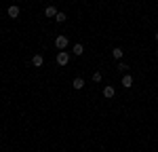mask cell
Here are the masks:
<instances>
[{"label": "cell", "mask_w": 158, "mask_h": 152, "mask_svg": "<svg viewBox=\"0 0 158 152\" xmlns=\"http://www.w3.org/2000/svg\"><path fill=\"white\" fill-rule=\"evenodd\" d=\"M68 44H70V40H68L65 36H57V38H55V47H57L59 51H63Z\"/></svg>", "instance_id": "cell-1"}, {"label": "cell", "mask_w": 158, "mask_h": 152, "mask_svg": "<svg viewBox=\"0 0 158 152\" xmlns=\"http://www.w3.org/2000/svg\"><path fill=\"white\" fill-rule=\"evenodd\" d=\"M57 63H59V65H68V63H70V55H68L65 51H59V53H57Z\"/></svg>", "instance_id": "cell-2"}, {"label": "cell", "mask_w": 158, "mask_h": 152, "mask_svg": "<svg viewBox=\"0 0 158 152\" xmlns=\"http://www.w3.org/2000/svg\"><path fill=\"white\" fill-rule=\"evenodd\" d=\"M19 6H17V4H11V6H9V9H6V15H9V17H11V19H17V17H19Z\"/></svg>", "instance_id": "cell-3"}, {"label": "cell", "mask_w": 158, "mask_h": 152, "mask_svg": "<svg viewBox=\"0 0 158 152\" xmlns=\"http://www.w3.org/2000/svg\"><path fill=\"white\" fill-rule=\"evenodd\" d=\"M120 82H122V87H124V89H131V87H133V76L124 74V76H122V80H120Z\"/></svg>", "instance_id": "cell-4"}, {"label": "cell", "mask_w": 158, "mask_h": 152, "mask_svg": "<svg viewBox=\"0 0 158 152\" xmlns=\"http://www.w3.org/2000/svg\"><path fill=\"white\" fill-rule=\"evenodd\" d=\"M57 6H53V4H49V6H44V15H47V17H55V15H57Z\"/></svg>", "instance_id": "cell-5"}, {"label": "cell", "mask_w": 158, "mask_h": 152, "mask_svg": "<svg viewBox=\"0 0 158 152\" xmlns=\"http://www.w3.org/2000/svg\"><path fill=\"white\" fill-rule=\"evenodd\" d=\"M101 93H103V97H106V99H112V97L116 95V91H114V87H106L103 91H101Z\"/></svg>", "instance_id": "cell-6"}, {"label": "cell", "mask_w": 158, "mask_h": 152, "mask_svg": "<svg viewBox=\"0 0 158 152\" xmlns=\"http://www.w3.org/2000/svg\"><path fill=\"white\" fill-rule=\"evenodd\" d=\"M82 87H85V78L76 76V78H74V89H76V91H80Z\"/></svg>", "instance_id": "cell-7"}, {"label": "cell", "mask_w": 158, "mask_h": 152, "mask_svg": "<svg viewBox=\"0 0 158 152\" xmlns=\"http://www.w3.org/2000/svg\"><path fill=\"white\" fill-rule=\"evenodd\" d=\"M32 63H34L36 68H42V63H44V57H42V55H34V57H32Z\"/></svg>", "instance_id": "cell-8"}, {"label": "cell", "mask_w": 158, "mask_h": 152, "mask_svg": "<svg viewBox=\"0 0 158 152\" xmlns=\"http://www.w3.org/2000/svg\"><path fill=\"white\" fill-rule=\"evenodd\" d=\"M82 53H85V47H82L80 42H76V44H74V55H82Z\"/></svg>", "instance_id": "cell-9"}, {"label": "cell", "mask_w": 158, "mask_h": 152, "mask_svg": "<svg viewBox=\"0 0 158 152\" xmlns=\"http://www.w3.org/2000/svg\"><path fill=\"white\" fill-rule=\"evenodd\" d=\"M122 55H124V53H122V49H118V47L112 51V57H114V59H122Z\"/></svg>", "instance_id": "cell-10"}, {"label": "cell", "mask_w": 158, "mask_h": 152, "mask_svg": "<svg viewBox=\"0 0 158 152\" xmlns=\"http://www.w3.org/2000/svg\"><path fill=\"white\" fill-rule=\"evenodd\" d=\"M55 19H57V23H63V21H65V19H68V15H65V13H57V15H55Z\"/></svg>", "instance_id": "cell-11"}, {"label": "cell", "mask_w": 158, "mask_h": 152, "mask_svg": "<svg viewBox=\"0 0 158 152\" xmlns=\"http://www.w3.org/2000/svg\"><path fill=\"white\" fill-rule=\"evenodd\" d=\"M118 70L127 74V72H129V63H127V61H118Z\"/></svg>", "instance_id": "cell-12"}, {"label": "cell", "mask_w": 158, "mask_h": 152, "mask_svg": "<svg viewBox=\"0 0 158 152\" xmlns=\"http://www.w3.org/2000/svg\"><path fill=\"white\" fill-rule=\"evenodd\" d=\"M101 78H103V76H101V72H95V74H93V80H95V82H99Z\"/></svg>", "instance_id": "cell-13"}, {"label": "cell", "mask_w": 158, "mask_h": 152, "mask_svg": "<svg viewBox=\"0 0 158 152\" xmlns=\"http://www.w3.org/2000/svg\"><path fill=\"white\" fill-rule=\"evenodd\" d=\"M154 38H156V42H158V32H156V36H154Z\"/></svg>", "instance_id": "cell-14"}, {"label": "cell", "mask_w": 158, "mask_h": 152, "mask_svg": "<svg viewBox=\"0 0 158 152\" xmlns=\"http://www.w3.org/2000/svg\"><path fill=\"white\" fill-rule=\"evenodd\" d=\"M156 57H158V51H156Z\"/></svg>", "instance_id": "cell-15"}]
</instances>
